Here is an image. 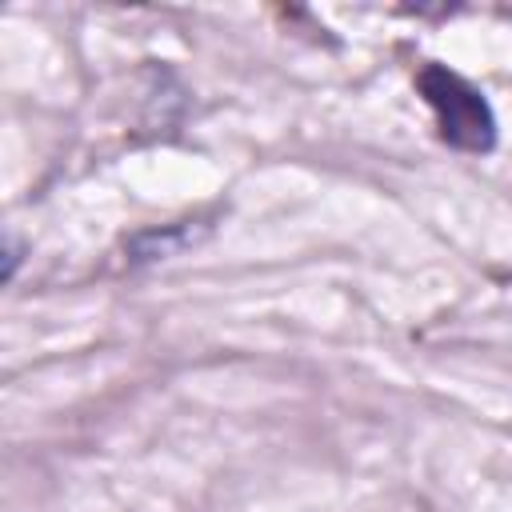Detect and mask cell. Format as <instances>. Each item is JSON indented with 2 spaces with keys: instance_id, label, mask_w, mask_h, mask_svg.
<instances>
[{
  "instance_id": "6da1fadb",
  "label": "cell",
  "mask_w": 512,
  "mask_h": 512,
  "mask_svg": "<svg viewBox=\"0 0 512 512\" xmlns=\"http://www.w3.org/2000/svg\"><path fill=\"white\" fill-rule=\"evenodd\" d=\"M416 88L432 104L440 120V136L452 148L464 152H488L496 144V116L480 88H472L464 76L448 72L444 64H424L416 76Z\"/></svg>"
}]
</instances>
